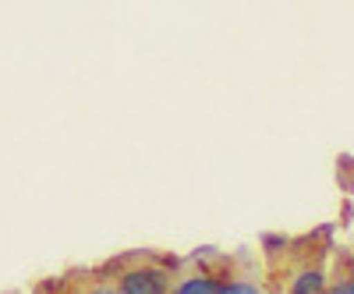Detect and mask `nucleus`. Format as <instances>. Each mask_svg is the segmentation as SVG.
Here are the masks:
<instances>
[{
	"mask_svg": "<svg viewBox=\"0 0 354 294\" xmlns=\"http://www.w3.org/2000/svg\"><path fill=\"white\" fill-rule=\"evenodd\" d=\"M220 284H223V277L213 266H195L181 277H174L167 294H220Z\"/></svg>",
	"mask_w": 354,
	"mask_h": 294,
	"instance_id": "f03ea898",
	"label": "nucleus"
},
{
	"mask_svg": "<svg viewBox=\"0 0 354 294\" xmlns=\"http://www.w3.org/2000/svg\"><path fill=\"white\" fill-rule=\"evenodd\" d=\"M185 262H188V266H209V262H220V248L216 245H198Z\"/></svg>",
	"mask_w": 354,
	"mask_h": 294,
	"instance_id": "39448f33",
	"label": "nucleus"
},
{
	"mask_svg": "<svg viewBox=\"0 0 354 294\" xmlns=\"http://www.w3.org/2000/svg\"><path fill=\"white\" fill-rule=\"evenodd\" d=\"M220 294H262V287L248 277H223Z\"/></svg>",
	"mask_w": 354,
	"mask_h": 294,
	"instance_id": "20e7f679",
	"label": "nucleus"
},
{
	"mask_svg": "<svg viewBox=\"0 0 354 294\" xmlns=\"http://www.w3.org/2000/svg\"><path fill=\"white\" fill-rule=\"evenodd\" d=\"M322 294H347V280H337V284H326Z\"/></svg>",
	"mask_w": 354,
	"mask_h": 294,
	"instance_id": "1a4fd4ad",
	"label": "nucleus"
},
{
	"mask_svg": "<svg viewBox=\"0 0 354 294\" xmlns=\"http://www.w3.org/2000/svg\"><path fill=\"white\" fill-rule=\"evenodd\" d=\"M287 245H290V238H283V234H262V252L266 255H280Z\"/></svg>",
	"mask_w": 354,
	"mask_h": 294,
	"instance_id": "423d86ee",
	"label": "nucleus"
},
{
	"mask_svg": "<svg viewBox=\"0 0 354 294\" xmlns=\"http://www.w3.org/2000/svg\"><path fill=\"white\" fill-rule=\"evenodd\" d=\"M347 294H354V277H351V280H347Z\"/></svg>",
	"mask_w": 354,
	"mask_h": 294,
	"instance_id": "9d476101",
	"label": "nucleus"
},
{
	"mask_svg": "<svg viewBox=\"0 0 354 294\" xmlns=\"http://www.w3.org/2000/svg\"><path fill=\"white\" fill-rule=\"evenodd\" d=\"M322 291H326V273L319 266H305L290 280V294H322Z\"/></svg>",
	"mask_w": 354,
	"mask_h": 294,
	"instance_id": "7ed1b4c3",
	"label": "nucleus"
},
{
	"mask_svg": "<svg viewBox=\"0 0 354 294\" xmlns=\"http://www.w3.org/2000/svg\"><path fill=\"white\" fill-rule=\"evenodd\" d=\"M82 294H121V291H117V284H93L88 291H82Z\"/></svg>",
	"mask_w": 354,
	"mask_h": 294,
	"instance_id": "6e6552de",
	"label": "nucleus"
},
{
	"mask_svg": "<svg viewBox=\"0 0 354 294\" xmlns=\"http://www.w3.org/2000/svg\"><path fill=\"white\" fill-rule=\"evenodd\" d=\"M170 270L160 262L156 252H145L142 262H131L117 273V291L121 294H167L170 291Z\"/></svg>",
	"mask_w": 354,
	"mask_h": 294,
	"instance_id": "f257e3e1",
	"label": "nucleus"
},
{
	"mask_svg": "<svg viewBox=\"0 0 354 294\" xmlns=\"http://www.w3.org/2000/svg\"><path fill=\"white\" fill-rule=\"evenodd\" d=\"M340 170L347 174L344 192H354V160H351V156H340V160H337V174H340Z\"/></svg>",
	"mask_w": 354,
	"mask_h": 294,
	"instance_id": "0eeeda50",
	"label": "nucleus"
}]
</instances>
